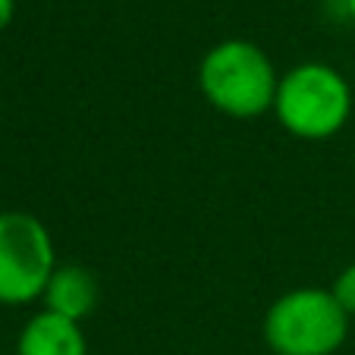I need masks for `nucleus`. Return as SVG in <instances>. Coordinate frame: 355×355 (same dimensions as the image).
Returning <instances> with one entry per match:
<instances>
[{
  "mask_svg": "<svg viewBox=\"0 0 355 355\" xmlns=\"http://www.w3.org/2000/svg\"><path fill=\"white\" fill-rule=\"evenodd\" d=\"M41 302H44V311H54V315L79 324L82 318H88L98 309L101 302L98 274L85 264H57Z\"/></svg>",
  "mask_w": 355,
  "mask_h": 355,
  "instance_id": "obj_5",
  "label": "nucleus"
},
{
  "mask_svg": "<svg viewBox=\"0 0 355 355\" xmlns=\"http://www.w3.org/2000/svg\"><path fill=\"white\" fill-rule=\"evenodd\" d=\"M16 355H88V340L76 321H67L54 311H38L22 327Z\"/></svg>",
  "mask_w": 355,
  "mask_h": 355,
  "instance_id": "obj_6",
  "label": "nucleus"
},
{
  "mask_svg": "<svg viewBox=\"0 0 355 355\" xmlns=\"http://www.w3.org/2000/svg\"><path fill=\"white\" fill-rule=\"evenodd\" d=\"M277 76L270 57L255 41L227 38L217 41L198 63V88L208 104L233 120H255L274 110Z\"/></svg>",
  "mask_w": 355,
  "mask_h": 355,
  "instance_id": "obj_1",
  "label": "nucleus"
},
{
  "mask_svg": "<svg viewBox=\"0 0 355 355\" xmlns=\"http://www.w3.org/2000/svg\"><path fill=\"white\" fill-rule=\"evenodd\" d=\"M13 13H16V0H0V32L13 22Z\"/></svg>",
  "mask_w": 355,
  "mask_h": 355,
  "instance_id": "obj_8",
  "label": "nucleus"
},
{
  "mask_svg": "<svg viewBox=\"0 0 355 355\" xmlns=\"http://www.w3.org/2000/svg\"><path fill=\"white\" fill-rule=\"evenodd\" d=\"M343 3H346V13H349V19L355 22V0H343Z\"/></svg>",
  "mask_w": 355,
  "mask_h": 355,
  "instance_id": "obj_9",
  "label": "nucleus"
},
{
  "mask_svg": "<svg viewBox=\"0 0 355 355\" xmlns=\"http://www.w3.org/2000/svg\"><path fill=\"white\" fill-rule=\"evenodd\" d=\"M330 293H334V299L343 305V311H346L349 318H355V261L346 264V268L336 274Z\"/></svg>",
  "mask_w": 355,
  "mask_h": 355,
  "instance_id": "obj_7",
  "label": "nucleus"
},
{
  "mask_svg": "<svg viewBox=\"0 0 355 355\" xmlns=\"http://www.w3.org/2000/svg\"><path fill=\"white\" fill-rule=\"evenodd\" d=\"M274 114L280 126L302 141L334 139L352 116V88L346 76L327 63H299L280 76Z\"/></svg>",
  "mask_w": 355,
  "mask_h": 355,
  "instance_id": "obj_2",
  "label": "nucleus"
},
{
  "mask_svg": "<svg viewBox=\"0 0 355 355\" xmlns=\"http://www.w3.org/2000/svg\"><path fill=\"white\" fill-rule=\"evenodd\" d=\"M57 270L54 239L35 214H0V305H28L41 299Z\"/></svg>",
  "mask_w": 355,
  "mask_h": 355,
  "instance_id": "obj_4",
  "label": "nucleus"
},
{
  "mask_svg": "<svg viewBox=\"0 0 355 355\" xmlns=\"http://www.w3.org/2000/svg\"><path fill=\"white\" fill-rule=\"evenodd\" d=\"M346 336L349 315L321 286L289 289L264 315V343L274 355H334Z\"/></svg>",
  "mask_w": 355,
  "mask_h": 355,
  "instance_id": "obj_3",
  "label": "nucleus"
}]
</instances>
